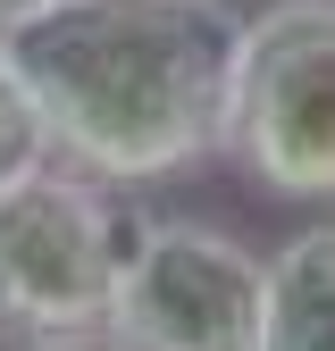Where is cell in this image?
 Returning a JSON list of instances; mask_svg holds the SVG:
<instances>
[{
    "label": "cell",
    "mask_w": 335,
    "mask_h": 351,
    "mask_svg": "<svg viewBox=\"0 0 335 351\" xmlns=\"http://www.w3.org/2000/svg\"><path fill=\"white\" fill-rule=\"evenodd\" d=\"M268 351H335V217L285 234L268 259Z\"/></svg>",
    "instance_id": "cell-5"
},
{
    "label": "cell",
    "mask_w": 335,
    "mask_h": 351,
    "mask_svg": "<svg viewBox=\"0 0 335 351\" xmlns=\"http://www.w3.org/2000/svg\"><path fill=\"white\" fill-rule=\"evenodd\" d=\"M218 151L277 201H335V0L243 17Z\"/></svg>",
    "instance_id": "cell-3"
},
{
    "label": "cell",
    "mask_w": 335,
    "mask_h": 351,
    "mask_svg": "<svg viewBox=\"0 0 335 351\" xmlns=\"http://www.w3.org/2000/svg\"><path fill=\"white\" fill-rule=\"evenodd\" d=\"M235 34L218 0H42L9 25V59L34 84L51 159L101 184H159L227 134Z\"/></svg>",
    "instance_id": "cell-1"
},
{
    "label": "cell",
    "mask_w": 335,
    "mask_h": 351,
    "mask_svg": "<svg viewBox=\"0 0 335 351\" xmlns=\"http://www.w3.org/2000/svg\"><path fill=\"white\" fill-rule=\"evenodd\" d=\"M34 9H42V0H0V34H9L17 17H34Z\"/></svg>",
    "instance_id": "cell-7"
},
{
    "label": "cell",
    "mask_w": 335,
    "mask_h": 351,
    "mask_svg": "<svg viewBox=\"0 0 335 351\" xmlns=\"http://www.w3.org/2000/svg\"><path fill=\"white\" fill-rule=\"evenodd\" d=\"M0 351H9V335H0Z\"/></svg>",
    "instance_id": "cell-8"
},
{
    "label": "cell",
    "mask_w": 335,
    "mask_h": 351,
    "mask_svg": "<svg viewBox=\"0 0 335 351\" xmlns=\"http://www.w3.org/2000/svg\"><path fill=\"white\" fill-rule=\"evenodd\" d=\"M42 159H51V125H42L34 84L17 75L9 34H0V184H9V176H25V167H42Z\"/></svg>",
    "instance_id": "cell-6"
},
{
    "label": "cell",
    "mask_w": 335,
    "mask_h": 351,
    "mask_svg": "<svg viewBox=\"0 0 335 351\" xmlns=\"http://www.w3.org/2000/svg\"><path fill=\"white\" fill-rule=\"evenodd\" d=\"M135 217L101 176L42 159L0 184V335L25 351H101Z\"/></svg>",
    "instance_id": "cell-2"
},
{
    "label": "cell",
    "mask_w": 335,
    "mask_h": 351,
    "mask_svg": "<svg viewBox=\"0 0 335 351\" xmlns=\"http://www.w3.org/2000/svg\"><path fill=\"white\" fill-rule=\"evenodd\" d=\"M109 351H268V259L201 217H143L109 293Z\"/></svg>",
    "instance_id": "cell-4"
}]
</instances>
